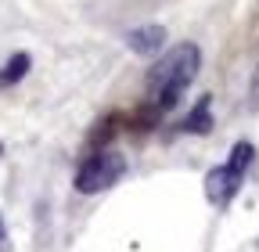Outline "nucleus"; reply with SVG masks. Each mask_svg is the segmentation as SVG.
I'll return each instance as SVG.
<instances>
[{
  "instance_id": "1",
  "label": "nucleus",
  "mask_w": 259,
  "mask_h": 252,
  "mask_svg": "<svg viewBox=\"0 0 259 252\" xmlns=\"http://www.w3.org/2000/svg\"><path fill=\"white\" fill-rule=\"evenodd\" d=\"M202 54L194 44H177L173 51H166L148 72V94L158 108H173L180 101V94L191 87V79L198 76Z\"/></svg>"
},
{
  "instance_id": "2",
  "label": "nucleus",
  "mask_w": 259,
  "mask_h": 252,
  "mask_svg": "<svg viewBox=\"0 0 259 252\" xmlns=\"http://www.w3.org/2000/svg\"><path fill=\"white\" fill-rule=\"evenodd\" d=\"M122 170H126V162H122L119 151H101V155H94V159L79 170V177H76V191H83V195L105 191V187H112V184L122 177Z\"/></svg>"
},
{
  "instance_id": "3",
  "label": "nucleus",
  "mask_w": 259,
  "mask_h": 252,
  "mask_svg": "<svg viewBox=\"0 0 259 252\" xmlns=\"http://www.w3.org/2000/svg\"><path fill=\"white\" fill-rule=\"evenodd\" d=\"M241 170H234L231 162L227 166H216L209 177H205V198L212 202V205H227L234 198V191H238V184H241Z\"/></svg>"
},
{
  "instance_id": "4",
  "label": "nucleus",
  "mask_w": 259,
  "mask_h": 252,
  "mask_svg": "<svg viewBox=\"0 0 259 252\" xmlns=\"http://www.w3.org/2000/svg\"><path fill=\"white\" fill-rule=\"evenodd\" d=\"M126 44L134 54H155L162 44H166V29L162 25H141L134 33H126Z\"/></svg>"
},
{
  "instance_id": "5",
  "label": "nucleus",
  "mask_w": 259,
  "mask_h": 252,
  "mask_svg": "<svg viewBox=\"0 0 259 252\" xmlns=\"http://www.w3.org/2000/svg\"><path fill=\"white\" fill-rule=\"evenodd\" d=\"M209 122H212V115H209V98H202L198 105H194V112L187 115L184 126H187L191 134H205V130H209Z\"/></svg>"
},
{
  "instance_id": "6",
  "label": "nucleus",
  "mask_w": 259,
  "mask_h": 252,
  "mask_svg": "<svg viewBox=\"0 0 259 252\" xmlns=\"http://www.w3.org/2000/svg\"><path fill=\"white\" fill-rule=\"evenodd\" d=\"M25 69H29V54H15L8 65H4V72H0V87H11V83H18L22 76H25Z\"/></svg>"
},
{
  "instance_id": "7",
  "label": "nucleus",
  "mask_w": 259,
  "mask_h": 252,
  "mask_svg": "<svg viewBox=\"0 0 259 252\" xmlns=\"http://www.w3.org/2000/svg\"><path fill=\"white\" fill-rule=\"evenodd\" d=\"M252 98L259 101V65H255V76H252Z\"/></svg>"
},
{
  "instance_id": "8",
  "label": "nucleus",
  "mask_w": 259,
  "mask_h": 252,
  "mask_svg": "<svg viewBox=\"0 0 259 252\" xmlns=\"http://www.w3.org/2000/svg\"><path fill=\"white\" fill-rule=\"evenodd\" d=\"M4 245H8V234H4V220H0V252H4Z\"/></svg>"
}]
</instances>
